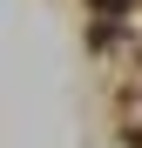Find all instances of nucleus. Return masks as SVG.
Here are the masks:
<instances>
[{"mask_svg":"<svg viewBox=\"0 0 142 148\" xmlns=\"http://www.w3.org/2000/svg\"><path fill=\"white\" fill-rule=\"evenodd\" d=\"M102 7H122V0H102Z\"/></svg>","mask_w":142,"mask_h":148,"instance_id":"f257e3e1","label":"nucleus"}]
</instances>
